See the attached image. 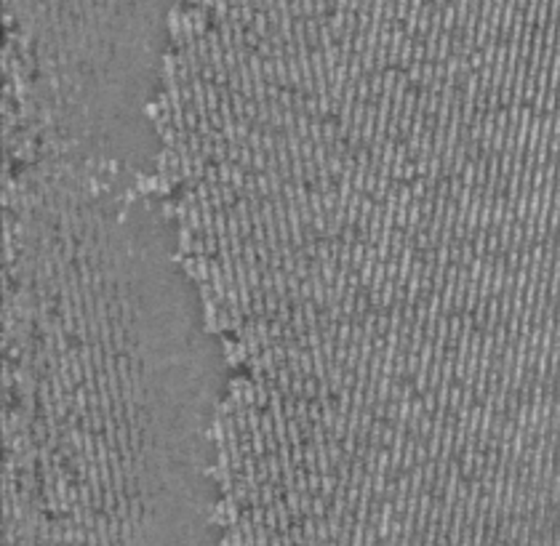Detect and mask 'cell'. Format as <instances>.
<instances>
[{"mask_svg": "<svg viewBox=\"0 0 560 546\" xmlns=\"http://www.w3.org/2000/svg\"><path fill=\"white\" fill-rule=\"evenodd\" d=\"M128 170L133 173V187H136V190L142 192V198H147V195H158V187H160L158 173L147 176V173H142V170H136L133 165H128Z\"/></svg>", "mask_w": 560, "mask_h": 546, "instance_id": "obj_1", "label": "cell"}, {"mask_svg": "<svg viewBox=\"0 0 560 546\" xmlns=\"http://www.w3.org/2000/svg\"><path fill=\"white\" fill-rule=\"evenodd\" d=\"M192 240H195V232L187 221H176V251H182L184 256L192 253Z\"/></svg>", "mask_w": 560, "mask_h": 546, "instance_id": "obj_2", "label": "cell"}, {"mask_svg": "<svg viewBox=\"0 0 560 546\" xmlns=\"http://www.w3.org/2000/svg\"><path fill=\"white\" fill-rule=\"evenodd\" d=\"M222 338V346H224V357H227V365L230 368H237V365L243 362V357H240V349H237V338H230V336H219Z\"/></svg>", "mask_w": 560, "mask_h": 546, "instance_id": "obj_3", "label": "cell"}, {"mask_svg": "<svg viewBox=\"0 0 560 546\" xmlns=\"http://www.w3.org/2000/svg\"><path fill=\"white\" fill-rule=\"evenodd\" d=\"M99 173H104V176H109L115 181V178L120 176V160L107 157V155H99Z\"/></svg>", "mask_w": 560, "mask_h": 546, "instance_id": "obj_4", "label": "cell"}, {"mask_svg": "<svg viewBox=\"0 0 560 546\" xmlns=\"http://www.w3.org/2000/svg\"><path fill=\"white\" fill-rule=\"evenodd\" d=\"M171 155H174V147H163V149H160L158 155H155V160H152V163H155V170H158V173H168V168H171Z\"/></svg>", "mask_w": 560, "mask_h": 546, "instance_id": "obj_5", "label": "cell"}, {"mask_svg": "<svg viewBox=\"0 0 560 546\" xmlns=\"http://www.w3.org/2000/svg\"><path fill=\"white\" fill-rule=\"evenodd\" d=\"M182 267H184V275L190 277L192 283H198V261H195V256H187L182 261Z\"/></svg>", "mask_w": 560, "mask_h": 546, "instance_id": "obj_6", "label": "cell"}, {"mask_svg": "<svg viewBox=\"0 0 560 546\" xmlns=\"http://www.w3.org/2000/svg\"><path fill=\"white\" fill-rule=\"evenodd\" d=\"M168 125H174V123H171V112H160L155 120H152V128H155V133H158V136L163 133Z\"/></svg>", "mask_w": 560, "mask_h": 546, "instance_id": "obj_7", "label": "cell"}, {"mask_svg": "<svg viewBox=\"0 0 560 546\" xmlns=\"http://www.w3.org/2000/svg\"><path fill=\"white\" fill-rule=\"evenodd\" d=\"M160 139H163V144H166V147H174V149H176V141H179V131H176L174 125H168L166 131L160 133Z\"/></svg>", "mask_w": 560, "mask_h": 546, "instance_id": "obj_8", "label": "cell"}, {"mask_svg": "<svg viewBox=\"0 0 560 546\" xmlns=\"http://www.w3.org/2000/svg\"><path fill=\"white\" fill-rule=\"evenodd\" d=\"M160 216H163V219H176V203L166 198L163 203H160Z\"/></svg>", "mask_w": 560, "mask_h": 546, "instance_id": "obj_9", "label": "cell"}, {"mask_svg": "<svg viewBox=\"0 0 560 546\" xmlns=\"http://www.w3.org/2000/svg\"><path fill=\"white\" fill-rule=\"evenodd\" d=\"M160 112H163V109H160L158 101H147V104H144V115H147V120H155Z\"/></svg>", "mask_w": 560, "mask_h": 546, "instance_id": "obj_10", "label": "cell"}, {"mask_svg": "<svg viewBox=\"0 0 560 546\" xmlns=\"http://www.w3.org/2000/svg\"><path fill=\"white\" fill-rule=\"evenodd\" d=\"M206 181L208 184H219V165L216 163L214 165H211V163L206 165Z\"/></svg>", "mask_w": 560, "mask_h": 546, "instance_id": "obj_11", "label": "cell"}, {"mask_svg": "<svg viewBox=\"0 0 560 546\" xmlns=\"http://www.w3.org/2000/svg\"><path fill=\"white\" fill-rule=\"evenodd\" d=\"M200 78H203V80H214V78H216V70H214L211 64H206V67L200 70Z\"/></svg>", "mask_w": 560, "mask_h": 546, "instance_id": "obj_12", "label": "cell"}]
</instances>
